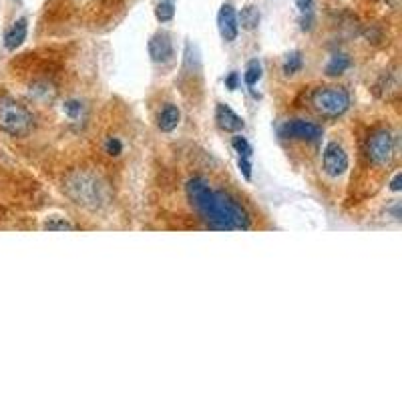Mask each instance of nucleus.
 <instances>
[{
  "label": "nucleus",
  "mask_w": 402,
  "mask_h": 402,
  "mask_svg": "<svg viewBox=\"0 0 402 402\" xmlns=\"http://www.w3.org/2000/svg\"><path fill=\"white\" fill-rule=\"evenodd\" d=\"M186 195L210 230L245 232L252 227V217L240 201L232 193L215 189L203 175H193L189 179L186 183Z\"/></svg>",
  "instance_id": "nucleus-1"
},
{
  "label": "nucleus",
  "mask_w": 402,
  "mask_h": 402,
  "mask_svg": "<svg viewBox=\"0 0 402 402\" xmlns=\"http://www.w3.org/2000/svg\"><path fill=\"white\" fill-rule=\"evenodd\" d=\"M310 107L326 119L342 117L350 109V95L344 87L338 85H324L316 87L308 97Z\"/></svg>",
  "instance_id": "nucleus-2"
},
{
  "label": "nucleus",
  "mask_w": 402,
  "mask_h": 402,
  "mask_svg": "<svg viewBox=\"0 0 402 402\" xmlns=\"http://www.w3.org/2000/svg\"><path fill=\"white\" fill-rule=\"evenodd\" d=\"M67 195L85 208H99L105 203V188L101 186V181L85 171H75L67 177Z\"/></svg>",
  "instance_id": "nucleus-3"
},
{
  "label": "nucleus",
  "mask_w": 402,
  "mask_h": 402,
  "mask_svg": "<svg viewBox=\"0 0 402 402\" xmlns=\"http://www.w3.org/2000/svg\"><path fill=\"white\" fill-rule=\"evenodd\" d=\"M32 113L12 97H0V131L25 137L32 131Z\"/></svg>",
  "instance_id": "nucleus-4"
},
{
  "label": "nucleus",
  "mask_w": 402,
  "mask_h": 402,
  "mask_svg": "<svg viewBox=\"0 0 402 402\" xmlns=\"http://www.w3.org/2000/svg\"><path fill=\"white\" fill-rule=\"evenodd\" d=\"M366 157L376 167L388 165L394 157V135L388 129H378L366 141Z\"/></svg>",
  "instance_id": "nucleus-5"
},
{
  "label": "nucleus",
  "mask_w": 402,
  "mask_h": 402,
  "mask_svg": "<svg viewBox=\"0 0 402 402\" xmlns=\"http://www.w3.org/2000/svg\"><path fill=\"white\" fill-rule=\"evenodd\" d=\"M350 161L344 147L336 141H330L326 147H324V155H322V167H324V173L330 175V177H340L346 173Z\"/></svg>",
  "instance_id": "nucleus-6"
},
{
  "label": "nucleus",
  "mask_w": 402,
  "mask_h": 402,
  "mask_svg": "<svg viewBox=\"0 0 402 402\" xmlns=\"http://www.w3.org/2000/svg\"><path fill=\"white\" fill-rule=\"evenodd\" d=\"M280 137L295 139V141H318L322 137V127L312 123V121L292 119V121H286L280 127Z\"/></svg>",
  "instance_id": "nucleus-7"
},
{
  "label": "nucleus",
  "mask_w": 402,
  "mask_h": 402,
  "mask_svg": "<svg viewBox=\"0 0 402 402\" xmlns=\"http://www.w3.org/2000/svg\"><path fill=\"white\" fill-rule=\"evenodd\" d=\"M149 56L155 65H169L173 63V56H175V49H173V41H171V34L159 30L155 32L151 38H149Z\"/></svg>",
  "instance_id": "nucleus-8"
},
{
  "label": "nucleus",
  "mask_w": 402,
  "mask_h": 402,
  "mask_svg": "<svg viewBox=\"0 0 402 402\" xmlns=\"http://www.w3.org/2000/svg\"><path fill=\"white\" fill-rule=\"evenodd\" d=\"M217 28H219V34L225 43H234L238 38V14L234 10L232 4H223L217 12Z\"/></svg>",
  "instance_id": "nucleus-9"
},
{
  "label": "nucleus",
  "mask_w": 402,
  "mask_h": 402,
  "mask_svg": "<svg viewBox=\"0 0 402 402\" xmlns=\"http://www.w3.org/2000/svg\"><path fill=\"white\" fill-rule=\"evenodd\" d=\"M215 121H217V127L227 131V133H240L241 129H243V125H245L240 115L234 113L232 109L227 107V105H223V103H219L215 107Z\"/></svg>",
  "instance_id": "nucleus-10"
},
{
  "label": "nucleus",
  "mask_w": 402,
  "mask_h": 402,
  "mask_svg": "<svg viewBox=\"0 0 402 402\" xmlns=\"http://www.w3.org/2000/svg\"><path fill=\"white\" fill-rule=\"evenodd\" d=\"M27 32L28 21L27 19H19L12 27L6 30V34H4V47H6V51H16L27 41Z\"/></svg>",
  "instance_id": "nucleus-11"
},
{
  "label": "nucleus",
  "mask_w": 402,
  "mask_h": 402,
  "mask_svg": "<svg viewBox=\"0 0 402 402\" xmlns=\"http://www.w3.org/2000/svg\"><path fill=\"white\" fill-rule=\"evenodd\" d=\"M179 121H181V111L177 105H171V103L161 109L157 115V127L163 133H171L173 129H177Z\"/></svg>",
  "instance_id": "nucleus-12"
},
{
  "label": "nucleus",
  "mask_w": 402,
  "mask_h": 402,
  "mask_svg": "<svg viewBox=\"0 0 402 402\" xmlns=\"http://www.w3.org/2000/svg\"><path fill=\"white\" fill-rule=\"evenodd\" d=\"M260 10H258V6H254V4H247V6H243L240 10V14H238V27H241L243 30H254V28H258L260 25Z\"/></svg>",
  "instance_id": "nucleus-13"
},
{
  "label": "nucleus",
  "mask_w": 402,
  "mask_h": 402,
  "mask_svg": "<svg viewBox=\"0 0 402 402\" xmlns=\"http://www.w3.org/2000/svg\"><path fill=\"white\" fill-rule=\"evenodd\" d=\"M350 67H352L350 56H346V54H334V56L328 60V65H326V75H328V77H338V75L346 73Z\"/></svg>",
  "instance_id": "nucleus-14"
},
{
  "label": "nucleus",
  "mask_w": 402,
  "mask_h": 402,
  "mask_svg": "<svg viewBox=\"0 0 402 402\" xmlns=\"http://www.w3.org/2000/svg\"><path fill=\"white\" fill-rule=\"evenodd\" d=\"M175 16V0H159L155 6V19L159 23H169Z\"/></svg>",
  "instance_id": "nucleus-15"
},
{
  "label": "nucleus",
  "mask_w": 402,
  "mask_h": 402,
  "mask_svg": "<svg viewBox=\"0 0 402 402\" xmlns=\"http://www.w3.org/2000/svg\"><path fill=\"white\" fill-rule=\"evenodd\" d=\"M260 79H262V63H260L258 58H254V60H249L247 67H245L243 80H245L247 87H254Z\"/></svg>",
  "instance_id": "nucleus-16"
},
{
  "label": "nucleus",
  "mask_w": 402,
  "mask_h": 402,
  "mask_svg": "<svg viewBox=\"0 0 402 402\" xmlns=\"http://www.w3.org/2000/svg\"><path fill=\"white\" fill-rule=\"evenodd\" d=\"M304 67V58H302V53L300 51H294V53L286 54V60H284V75H295L300 73Z\"/></svg>",
  "instance_id": "nucleus-17"
},
{
  "label": "nucleus",
  "mask_w": 402,
  "mask_h": 402,
  "mask_svg": "<svg viewBox=\"0 0 402 402\" xmlns=\"http://www.w3.org/2000/svg\"><path fill=\"white\" fill-rule=\"evenodd\" d=\"M43 227L49 230V232H71V230H75L73 223H69L67 219H60V217H49Z\"/></svg>",
  "instance_id": "nucleus-18"
},
{
  "label": "nucleus",
  "mask_w": 402,
  "mask_h": 402,
  "mask_svg": "<svg viewBox=\"0 0 402 402\" xmlns=\"http://www.w3.org/2000/svg\"><path fill=\"white\" fill-rule=\"evenodd\" d=\"M232 147L236 149V153H238L240 157H252V153H254L252 145H249L247 139L241 137V135H236V137L232 139Z\"/></svg>",
  "instance_id": "nucleus-19"
},
{
  "label": "nucleus",
  "mask_w": 402,
  "mask_h": 402,
  "mask_svg": "<svg viewBox=\"0 0 402 402\" xmlns=\"http://www.w3.org/2000/svg\"><path fill=\"white\" fill-rule=\"evenodd\" d=\"M105 153L113 155V157H119L123 153V143L117 137H107V141H105Z\"/></svg>",
  "instance_id": "nucleus-20"
},
{
  "label": "nucleus",
  "mask_w": 402,
  "mask_h": 402,
  "mask_svg": "<svg viewBox=\"0 0 402 402\" xmlns=\"http://www.w3.org/2000/svg\"><path fill=\"white\" fill-rule=\"evenodd\" d=\"M63 111H65L71 119H77V117H80V113H82V105H80L79 101H67Z\"/></svg>",
  "instance_id": "nucleus-21"
},
{
  "label": "nucleus",
  "mask_w": 402,
  "mask_h": 402,
  "mask_svg": "<svg viewBox=\"0 0 402 402\" xmlns=\"http://www.w3.org/2000/svg\"><path fill=\"white\" fill-rule=\"evenodd\" d=\"M238 167H240L243 179H245V181H249V179H252V163H249V157H240V161H238Z\"/></svg>",
  "instance_id": "nucleus-22"
},
{
  "label": "nucleus",
  "mask_w": 402,
  "mask_h": 402,
  "mask_svg": "<svg viewBox=\"0 0 402 402\" xmlns=\"http://www.w3.org/2000/svg\"><path fill=\"white\" fill-rule=\"evenodd\" d=\"M314 25V14L312 12H304L302 16H300V28L302 30H310Z\"/></svg>",
  "instance_id": "nucleus-23"
},
{
  "label": "nucleus",
  "mask_w": 402,
  "mask_h": 402,
  "mask_svg": "<svg viewBox=\"0 0 402 402\" xmlns=\"http://www.w3.org/2000/svg\"><path fill=\"white\" fill-rule=\"evenodd\" d=\"M225 87H227L230 91H236V89L240 87V75H238V73H230V75L225 77Z\"/></svg>",
  "instance_id": "nucleus-24"
},
{
  "label": "nucleus",
  "mask_w": 402,
  "mask_h": 402,
  "mask_svg": "<svg viewBox=\"0 0 402 402\" xmlns=\"http://www.w3.org/2000/svg\"><path fill=\"white\" fill-rule=\"evenodd\" d=\"M294 2L302 14L304 12H312V8H314V0H294Z\"/></svg>",
  "instance_id": "nucleus-25"
},
{
  "label": "nucleus",
  "mask_w": 402,
  "mask_h": 402,
  "mask_svg": "<svg viewBox=\"0 0 402 402\" xmlns=\"http://www.w3.org/2000/svg\"><path fill=\"white\" fill-rule=\"evenodd\" d=\"M390 189H392L394 193H399V191H401L402 189V173H397V175H394V179L390 181Z\"/></svg>",
  "instance_id": "nucleus-26"
},
{
  "label": "nucleus",
  "mask_w": 402,
  "mask_h": 402,
  "mask_svg": "<svg viewBox=\"0 0 402 402\" xmlns=\"http://www.w3.org/2000/svg\"><path fill=\"white\" fill-rule=\"evenodd\" d=\"M0 214H2V210H0Z\"/></svg>",
  "instance_id": "nucleus-27"
}]
</instances>
